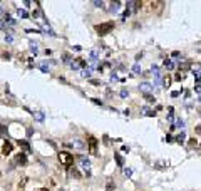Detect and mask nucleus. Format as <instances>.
I'll list each match as a JSON object with an SVG mask.
<instances>
[{"label":"nucleus","instance_id":"nucleus-36","mask_svg":"<svg viewBox=\"0 0 201 191\" xmlns=\"http://www.w3.org/2000/svg\"><path fill=\"white\" fill-rule=\"evenodd\" d=\"M196 134H201V126H196Z\"/></svg>","mask_w":201,"mask_h":191},{"label":"nucleus","instance_id":"nucleus-23","mask_svg":"<svg viewBox=\"0 0 201 191\" xmlns=\"http://www.w3.org/2000/svg\"><path fill=\"white\" fill-rule=\"evenodd\" d=\"M74 146L79 148V149H82L84 148V143H82V141H76V144H74Z\"/></svg>","mask_w":201,"mask_h":191},{"label":"nucleus","instance_id":"nucleus-22","mask_svg":"<svg viewBox=\"0 0 201 191\" xmlns=\"http://www.w3.org/2000/svg\"><path fill=\"white\" fill-rule=\"evenodd\" d=\"M91 74H92V67L87 69V70H82V77H89Z\"/></svg>","mask_w":201,"mask_h":191},{"label":"nucleus","instance_id":"nucleus-14","mask_svg":"<svg viewBox=\"0 0 201 191\" xmlns=\"http://www.w3.org/2000/svg\"><path fill=\"white\" fill-rule=\"evenodd\" d=\"M164 67H166L168 70H173V69H174V62L169 60V59H166V60H164Z\"/></svg>","mask_w":201,"mask_h":191},{"label":"nucleus","instance_id":"nucleus-13","mask_svg":"<svg viewBox=\"0 0 201 191\" xmlns=\"http://www.w3.org/2000/svg\"><path fill=\"white\" fill-rule=\"evenodd\" d=\"M190 67H191V62H190V60H186V62H183V64H179V70H181V72L188 70Z\"/></svg>","mask_w":201,"mask_h":191},{"label":"nucleus","instance_id":"nucleus-10","mask_svg":"<svg viewBox=\"0 0 201 191\" xmlns=\"http://www.w3.org/2000/svg\"><path fill=\"white\" fill-rule=\"evenodd\" d=\"M17 163H19V164H25V163H27L25 153H19V154H17Z\"/></svg>","mask_w":201,"mask_h":191},{"label":"nucleus","instance_id":"nucleus-37","mask_svg":"<svg viewBox=\"0 0 201 191\" xmlns=\"http://www.w3.org/2000/svg\"><path fill=\"white\" fill-rule=\"evenodd\" d=\"M34 191H49L47 188H39V189H34Z\"/></svg>","mask_w":201,"mask_h":191},{"label":"nucleus","instance_id":"nucleus-15","mask_svg":"<svg viewBox=\"0 0 201 191\" xmlns=\"http://www.w3.org/2000/svg\"><path fill=\"white\" fill-rule=\"evenodd\" d=\"M176 141H178V143H183V141L184 139H186V134H184V131H181V132H179V134L178 136H176V138H174Z\"/></svg>","mask_w":201,"mask_h":191},{"label":"nucleus","instance_id":"nucleus-11","mask_svg":"<svg viewBox=\"0 0 201 191\" xmlns=\"http://www.w3.org/2000/svg\"><path fill=\"white\" fill-rule=\"evenodd\" d=\"M119 5H121V2H112L109 5V12H112V14H116V12L119 10Z\"/></svg>","mask_w":201,"mask_h":191},{"label":"nucleus","instance_id":"nucleus-38","mask_svg":"<svg viewBox=\"0 0 201 191\" xmlns=\"http://www.w3.org/2000/svg\"><path fill=\"white\" fill-rule=\"evenodd\" d=\"M0 178H2V171H0Z\"/></svg>","mask_w":201,"mask_h":191},{"label":"nucleus","instance_id":"nucleus-25","mask_svg":"<svg viewBox=\"0 0 201 191\" xmlns=\"http://www.w3.org/2000/svg\"><path fill=\"white\" fill-rule=\"evenodd\" d=\"M124 174H126V176H133V169L126 168V169H124Z\"/></svg>","mask_w":201,"mask_h":191},{"label":"nucleus","instance_id":"nucleus-31","mask_svg":"<svg viewBox=\"0 0 201 191\" xmlns=\"http://www.w3.org/2000/svg\"><path fill=\"white\" fill-rule=\"evenodd\" d=\"M19 144H22V146L25 148V149H28V144H27V141H19Z\"/></svg>","mask_w":201,"mask_h":191},{"label":"nucleus","instance_id":"nucleus-21","mask_svg":"<svg viewBox=\"0 0 201 191\" xmlns=\"http://www.w3.org/2000/svg\"><path fill=\"white\" fill-rule=\"evenodd\" d=\"M129 14H131V10H129V9H126V10H124V14H122V17H121V19H122V22H124V20L129 17Z\"/></svg>","mask_w":201,"mask_h":191},{"label":"nucleus","instance_id":"nucleus-34","mask_svg":"<svg viewBox=\"0 0 201 191\" xmlns=\"http://www.w3.org/2000/svg\"><path fill=\"white\" fill-rule=\"evenodd\" d=\"M91 84H94V86H101V81H91Z\"/></svg>","mask_w":201,"mask_h":191},{"label":"nucleus","instance_id":"nucleus-8","mask_svg":"<svg viewBox=\"0 0 201 191\" xmlns=\"http://www.w3.org/2000/svg\"><path fill=\"white\" fill-rule=\"evenodd\" d=\"M151 70H153V74H154V84H159V82H161V74H159V67H158V65H153V67H151Z\"/></svg>","mask_w":201,"mask_h":191},{"label":"nucleus","instance_id":"nucleus-7","mask_svg":"<svg viewBox=\"0 0 201 191\" xmlns=\"http://www.w3.org/2000/svg\"><path fill=\"white\" fill-rule=\"evenodd\" d=\"M71 67H72V69L85 67V60H84V59H76V60H71Z\"/></svg>","mask_w":201,"mask_h":191},{"label":"nucleus","instance_id":"nucleus-3","mask_svg":"<svg viewBox=\"0 0 201 191\" xmlns=\"http://www.w3.org/2000/svg\"><path fill=\"white\" fill-rule=\"evenodd\" d=\"M97 146H99V141L94 138V136H87V149H89V154L91 156L97 154Z\"/></svg>","mask_w":201,"mask_h":191},{"label":"nucleus","instance_id":"nucleus-1","mask_svg":"<svg viewBox=\"0 0 201 191\" xmlns=\"http://www.w3.org/2000/svg\"><path fill=\"white\" fill-rule=\"evenodd\" d=\"M57 159H59L60 164L67 166V168L74 164V156L71 154V153H67V151H60L59 154H57Z\"/></svg>","mask_w":201,"mask_h":191},{"label":"nucleus","instance_id":"nucleus-12","mask_svg":"<svg viewBox=\"0 0 201 191\" xmlns=\"http://www.w3.org/2000/svg\"><path fill=\"white\" fill-rule=\"evenodd\" d=\"M171 82H173V79H171V76H164V79H163V86H164L166 89H169Z\"/></svg>","mask_w":201,"mask_h":191},{"label":"nucleus","instance_id":"nucleus-26","mask_svg":"<svg viewBox=\"0 0 201 191\" xmlns=\"http://www.w3.org/2000/svg\"><path fill=\"white\" fill-rule=\"evenodd\" d=\"M17 14H19V15H22V17H27V12H25V10H22V9H19V10H17Z\"/></svg>","mask_w":201,"mask_h":191},{"label":"nucleus","instance_id":"nucleus-19","mask_svg":"<svg viewBox=\"0 0 201 191\" xmlns=\"http://www.w3.org/2000/svg\"><path fill=\"white\" fill-rule=\"evenodd\" d=\"M133 72H134V74H141V65H139V64H134V65H133Z\"/></svg>","mask_w":201,"mask_h":191},{"label":"nucleus","instance_id":"nucleus-40","mask_svg":"<svg viewBox=\"0 0 201 191\" xmlns=\"http://www.w3.org/2000/svg\"><path fill=\"white\" fill-rule=\"evenodd\" d=\"M199 114H201V109H199Z\"/></svg>","mask_w":201,"mask_h":191},{"label":"nucleus","instance_id":"nucleus-20","mask_svg":"<svg viewBox=\"0 0 201 191\" xmlns=\"http://www.w3.org/2000/svg\"><path fill=\"white\" fill-rule=\"evenodd\" d=\"M142 96H144V99H146L147 102H156V99H154L151 94H142Z\"/></svg>","mask_w":201,"mask_h":191},{"label":"nucleus","instance_id":"nucleus-9","mask_svg":"<svg viewBox=\"0 0 201 191\" xmlns=\"http://www.w3.org/2000/svg\"><path fill=\"white\" fill-rule=\"evenodd\" d=\"M139 89L142 91V94H149V91L153 89V86H151L149 82H142V84L139 86Z\"/></svg>","mask_w":201,"mask_h":191},{"label":"nucleus","instance_id":"nucleus-16","mask_svg":"<svg viewBox=\"0 0 201 191\" xmlns=\"http://www.w3.org/2000/svg\"><path fill=\"white\" fill-rule=\"evenodd\" d=\"M114 158H116V163H117L119 166H122V164H124V159H122V156L119 154V153H117V154H114Z\"/></svg>","mask_w":201,"mask_h":191},{"label":"nucleus","instance_id":"nucleus-24","mask_svg":"<svg viewBox=\"0 0 201 191\" xmlns=\"http://www.w3.org/2000/svg\"><path fill=\"white\" fill-rule=\"evenodd\" d=\"M71 173H72V176H74V178H81V173L77 171V169H72Z\"/></svg>","mask_w":201,"mask_h":191},{"label":"nucleus","instance_id":"nucleus-35","mask_svg":"<svg viewBox=\"0 0 201 191\" xmlns=\"http://www.w3.org/2000/svg\"><path fill=\"white\" fill-rule=\"evenodd\" d=\"M171 96H173V97H178L179 92H178V91H174V92H171Z\"/></svg>","mask_w":201,"mask_h":191},{"label":"nucleus","instance_id":"nucleus-32","mask_svg":"<svg viewBox=\"0 0 201 191\" xmlns=\"http://www.w3.org/2000/svg\"><path fill=\"white\" fill-rule=\"evenodd\" d=\"M196 143H198V141H196L194 138H191V139H190V146H194Z\"/></svg>","mask_w":201,"mask_h":191},{"label":"nucleus","instance_id":"nucleus-28","mask_svg":"<svg viewBox=\"0 0 201 191\" xmlns=\"http://www.w3.org/2000/svg\"><path fill=\"white\" fill-rule=\"evenodd\" d=\"M119 96H121V97H128V91H126V89H122L121 92H119Z\"/></svg>","mask_w":201,"mask_h":191},{"label":"nucleus","instance_id":"nucleus-18","mask_svg":"<svg viewBox=\"0 0 201 191\" xmlns=\"http://www.w3.org/2000/svg\"><path fill=\"white\" fill-rule=\"evenodd\" d=\"M184 77H186V76H184V72H181V70H179V72L178 74H176V77H174V81H183V79Z\"/></svg>","mask_w":201,"mask_h":191},{"label":"nucleus","instance_id":"nucleus-17","mask_svg":"<svg viewBox=\"0 0 201 191\" xmlns=\"http://www.w3.org/2000/svg\"><path fill=\"white\" fill-rule=\"evenodd\" d=\"M168 164H169V163H168V161H159V163H156L154 166H156V169H161L163 166H168Z\"/></svg>","mask_w":201,"mask_h":191},{"label":"nucleus","instance_id":"nucleus-6","mask_svg":"<svg viewBox=\"0 0 201 191\" xmlns=\"http://www.w3.org/2000/svg\"><path fill=\"white\" fill-rule=\"evenodd\" d=\"M12 149H14V144L10 143V141H5L2 146V156H9L12 153Z\"/></svg>","mask_w":201,"mask_h":191},{"label":"nucleus","instance_id":"nucleus-29","mask_svg":"<svg viewBox=\"0 0 201 191\" xmlns=\"http://www.w3.org/2000/svg\"><path fill=\"white\" fill-rule=\"evenodd\" d=\"M94 5H96V7H104V2H102V0H101V2H99V0H96Z\"/></svg>","mask_w":201,"mask_h":191},{"label":"nucleus","instance_id":"nucleus-4","mask_svg":"<svg viewBox=\"0 0 201 191\" xmlns=\"http://www.w3.org/2000/svg\"><path fill=\"white\" fill-rule=\"evenodd\" d=\"M164 5L166 3L164 2H149V7H151V10L154 12V14H163V9H164Z\"/></svg>","mask_w":201,"mask_h":191},{"label":"nucleus","instance_id":"nucleus-33","mask_svg":"<svg viewBox=\"0 0 201 191\" xmlns=\"http://www.w3.org/2000/svg\"><path fill=\"white\" fill-rule=\"evenodd\" d=\"M92 102H94V104H97V106H102V102L99 101V99H92Z\"/></svg>","mask_w":201,"mask_h":191},{"label":"nucleus","instance_id":"nucleus-2","mask_svg":"<svg viewBox=\"0 0 201 191\" xmlns=\"http://www.w3.org/2000/svg\"><path fill=\"white\" fill-rule=\"evenodd\" d=\"M111 30H114V22H104V24H99V25H96V32L99 34L101 37L107 35Z\"/></svg>","mask_w":201,"mask_h":191},{"label":"nucleus","instance_id":"nucleus-27","mask_svg":"<svg viewBox=\"0 0 201 191\" xmlns=\"http://www.w3.org/2000/svg\"><path fill=\"white\" fill-rule=\"evenodd\" d=\"M149 113H151V111L147 109L146 106H144V107H142V109H141V114H147V116H149Z\"/></svg>","mask_w":201,"mask_h":191},{"label":"nucleus","instance_id":"nucleus-5","mask_svg":"<svg viewBox=\"0 0 201 191\" xmlns=\"http://www.w3.org/2000/svg\"><path fill=\"white\" fill-rule=\"evenodd\" d=\"M79 163H81V166H82V169L85 171V174L87 176H91V171H89V168H91V163H89V159L85 156H79Z\"/></svg>","mask_w":201,"mask_h":191},{"label":"nucleus","instance_id":"nucleus-30","mask_svg":"<svg viewBox=\"0 0 201 191\" xmlns=\"http://www.w3.org/2000/svg\"><path fill=\"white\" fill-rule=\"evenodd\" d=\"M176 126H178V127H184V122L181 121V119H178V121H176Z\"/></svg>","mask_w":201,"mask_h":191},{"label":"nucleus","instance_id":"nucleus-39","mask_svg":"<svg viewBox=\"0 0 201 191\" xmlns=\"http://www.w3.org/2000/svg\"><path fill=\"white\" fill-rule=\"evenodd\" d=\"M199 102H201V96H199Z\"/></svg>","mask_w":201,"mask_h":191}]
</instances>
